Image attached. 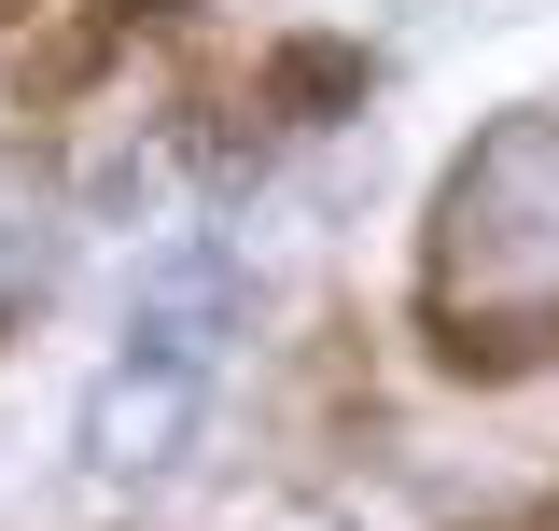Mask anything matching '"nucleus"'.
Masks as SVG:
<instances>
[{
    "label": "nucleus",
    "mask_w": 559,
    "mask_h": 531,
    "mask_svg": "<svg viewBox=\"0 0 559 531\" xmlns=\"http://www.w3.org/2000/svg\"><path fill=\"white\" fill-rule=\"evenodd\" d=\"M224 335H238V266L210 252V238L154 252V280H140V308H127V350L84 392V462L98 475H168L182 434H197V405H210Z\"/></svg>",
    "instance_id": "2"
},
{
    "label": "nucleus",
    "mask_w": 559,
    "mask_h": 531,
    "mask_svg": "<svg viewBox=\"0 0 559 531\" xmlns=\"http://www.w3.org/2000/svg\"><path fill=\"white\" fill-rule=\"evenodd\" d=\"M419 322L448 364L559 350V113H503L489 140H462L419 224Z\"/></svg>",
    "instance_id": "1"
},
{
    "label": "nucleus",
    "mask_w": 559,
    "mask_h": 531,
    "mask_svg": "<svg viewBox=\"0 0 559 531\" xmlns=\"http://www.w3.org/2000/svg\"><path fill=\"white\" fill-rule=\"evenodd\" d=\"M0 14H14V0H0Z\"/></svg>",
    "instance_id": "3"
}]
</instances>
